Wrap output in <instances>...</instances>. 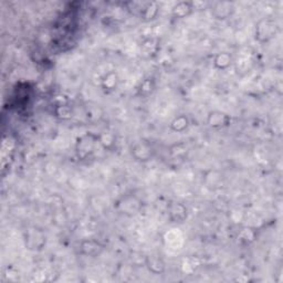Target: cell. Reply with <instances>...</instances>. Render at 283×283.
<instances>
[{"label":"cell","instance_id":"obj_5","mask_svg":"<svg viewBox=\"0 0 283 283\" xmlns=\"http://www.w3.org/2000/svg\"><path fill=\"white\" fill-rule=\"evenodd\" d=\"M231 117L228 114L220 112V111H213L208 114L207 116V124L213 128H224L230 125Z\"/></svg>","mask_w":283,"mask_h":283},{"label":"cell","instance_id":"obj_15","mask_svg":"<svg viewBox=\"0 0 283 283\" xmlns=\"http://www.w3.org/2000/svg\"><path fill=\"white\" fill-rule=\"evenodd\" d=\"M155 85H154V81L152 79H147L144 81V82L141 84V88H140V95H143V97H147V95H150L153 90H154Z\"/></svg>","mask_w":283,"mask_h":283},{"label":"cell","instance_id":"obj_10","mask_svg":"<svg viewBox=\"0 0 283 283\" xmlns=\"http://www.w3.org/2000/svg\"><path fill=\"white\" fill-rule=\"evenodd\" d=\"M146 267L154 275H161L165 271V262L160 256L146 257Z\"/></svg>","mask_w":283,"mask_h":283},{"label":"cell","instance_id":"obj_9","mask_svg":"<svg viewBox=\"0 0 283 283\" xmlns=\"http://www.w3.org/2000/svg\"><path fill=\"white\" fill-rule=\"evenodd\" d=\"M103 250V246L97 240H84L81 242V252L89 257H97Z\"/></svg>","mask_w":283,"mask_h":283},{"label":"cell","instance_id":"obj_6","mask_svg":"<svg viewBox=\"0 0 283 283\" xmlns=\"http://www.w3.org/2000/svg\"><path fill=\"white\" fill-rule=\"evenodd\" d=\"M169 216L171 223L181 224L187 219L188 213H187V208L183 204L178 203V201H172L169 206Z\"/></svg>","mask_w":283,"mask_h":283},{"label":"cell","instance_id":"obj_14","mask_svg":"<svg viewBox=\"0 0 283 283\" xmlns=\"http://www.w3.org/2000/svg\"><path fill=\"white\" fill-rule=\"evenodd\" d=\"M117 75L114 73V72H110L109 74L105 75V78L102 81V86L104 90L110 91V90H114L116 88L117 85Z\"/></svg>","mask_w":283,"mask_h":283},{"label":"cell","instance_id":"obj_11","mask_svg":"<svg viewBox=\"0 0 283 283\" xmlns=\"http://www.w3.org/2000/svg\"><path fill=\"white\" fill-rule=\"evenodd\" d=\"M193 9L194 7L191 2L181 1V2L177 3L176 6H174L171 13L175 18H184L186 16H188V14H190L191 11H193Z\"/></svg>","mask_w":283,"mask_h":283},{"label":"cell","instance_id":"obj_4","mask_svg":"<svg viewBox=\"0 0 283 283\" xmlns=\"http://www.w3.org/2000/svg\"><path fill=\"white\" fill-rule=\"evenodd\" d=\"M153 148L147 142H138L132 147V155L138 162H147L153 157Z\"/></svg>","mask_w":283,"mask_h":283},{"label":"cell","instance_id":"obj_7","mask_svg":"<svg viewBox=\"0 0 283 283\" xmlns=\"http://www.w3.org/2000/svg\"><path fill=\"white\" fill-rule=\"evenodd\" d=\"M117 208L119 212L126 215H135L140 210V201L134 197L122 198L117 203Z\"/></svg>","mask_w":283,"mask_h":283},{"label":"cell","instance_id":"obj_3","mask_svg":"<svg viewBox=\"0 0 283 283\" xmlns=\"http://www.w3.org/2000/svg\"><path fill=\"white\" fill-rule=\"evenodd\" d=\"M278 25L270 18L261 19L256 26V39L259 42H268L276 38L278 33Z\"/></svg>","mask_w":283,"mask_h":283},{"label":"cell","instance_id":"obj_2","mask_svg":"<svg viewBox=\"0 0 283 283\" xmlns=\"http://www.w3.org/2000/svg\"><path fill=\"white\" fill-rule=\"evenodd\" d=\"M132 13L143 18L144 20H152L157 14V4L148 1H129L125 3Z\"/></svg>","mask_w":283,"mask_h":283},{"label":"cell","instance_id":"obj_16","mask_svg":"<svg viewBox=\"0 0 283 283\" xmlns=\"http://www.w3.org/2000/svg\"><path fill=\"white\" fill-rule=\"evenodd\" d=\"M56 115L60 118H70L72 116V111L68 105H60L56 109Z\"/></svg>","mask_w":283,"mask_h":283},{"label":"cell","instance_id":"obj_12","mask_svg":"<svg viewBox=\"0 0 283 283\" xmlns=\"http://www.w3.org/2000/svg\"><path fill=\"white\" fill-rule=\"evenodd\" d=\"M232 63V57L228 52H222L215 57L214 65L219 70H226Z\"/></svg>","mask_w":283,"mask_h":283},{"label":"cell","instance_id":"obj_8","mask_svg":"<svg viewBox=\"0 0 283 283\" xmlns=\"http://www.w3.org/2000/svg\"><path fill=\"white\" fill-rule=\"evenodd\" d=\"M233 11V6L231 2L219 1L216 2L212 7V13L217 19H227Z\"/></svg>","mask_w":283,"mask_h":283},{"label":"cell","instance_id":"obj_1","mask_svg":"<svg viewBox=\"0 0 283 283\" xmlns=\"http://www.w3.org/2000/svg\"><path fill=\"white\" fill-rule=\"evenodd\" d=\"M100 143L99 135L92 133H86L78 138L75 144V153L80 160H86L94 153L95 146Z\"/></svg>","mask_w":283,"mask_h":283},{"label":"cell","instance_id":"obj_13","mask_svg":"<svg viewBox=\"0 0 283 283\" xmlns=\"http://www.w3.org/2000/svg\"><path fill=\"white\" fill-rule=\"evenodd\" d=\"M189 126V118L186 116V115H179V116L175 117L172 119V122L170 123V128L171 131L181 133L186 131Z\"/></svg>","mask_w":283,"mask_h":283}]
</instances>
